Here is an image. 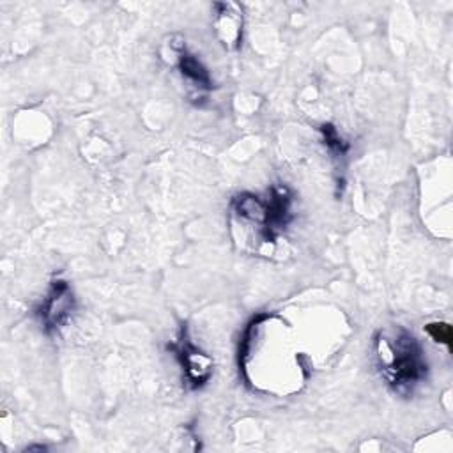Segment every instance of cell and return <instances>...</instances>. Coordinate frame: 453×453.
Wrapping results in <instances>:
<instances>
[{"label":"cell","instance_id":"277c9868","mask_svg":"<svg viewBox=\"0 0 453 453\" xmlns=\"http://www.w3.org/2000/svg\"><path fill=\"white\" fill-rule=\"evenodd\" d=\"M168 350L175 354L189 388L198 389L207 384L212 375V361L193 343L188 327L180 329L179 338L172 345H168Z\"/></svg>","mask_w":453,"mask_h":453},{"label":"cell","instance_id":"3957f363","mask_svg":"<svg viewBox=\"0 0 453 453\" xmlns=\"http://www.w3.org/2000/svg\"><path fill=\"white\" fill-rule=\"evenodd\" d=\"M76 299L65 280H53L46 296L35 308V317L46 334H55L71 320Z\"/></svg>","mask_w":453,"mask_h":453},{"label":"cell","instance_id":"8992f818","mask_svg":"<svg viewBox=\"0 0 453 453\" xmlns=\"http://www.w3.org/2000/svg\"><path fill=\"white\" fill-rule=\"evenodd\" d=\"M216 30L226 48H239L242 37V12L235 4H214Z\"/></svg>","mask_w":453,"mask_h":453},{"label":"cell","instance_id":"52a82bcc","mask_svg":"<svg viewBox=\"0 0 453 453\" xmlns=\"http://www.w3.org/2000/svg\"><path fill=\"white\" fill-rule=\"evenodd\" d=\"M426 333L439 343H444L448 349L451 347V327L446 322H432L426 327Z\"/></svg>","mask_w":453,"mask_h":453},{"label":"cell","instance_id":"6da1fadb","mask_svg":"<svg viewBox=\"0 0 453 453\" xmlns=\"http://www.w3.org/2000/svg\"><path fill=\"white\" fill-rule=\"evenodd\" d=\"M375 352L380 375L388 386L402 395L409 396L428 375V361L421 343L412 333L403 327H396L395 333H379L375 338Z\"/></svg>","mask_w":453,"mask_h":453},{"label":"cell","instance_id":"7a4b0ae2","mask_svg":"<svg viewBox=\"0 0 453 453\" xmlns=\"http://www.w3.org/2000/svg\"><path fill=\"white\" fill-rule=\"evenodd\" d=\"M292 195L285 186H274L265 198L241 193L232 200V211L246 223L258 226L262 242H274L292 219Z\"/></svg>","mask_w":453,"mask_h":453},{"label":"cell","instance_id":"5b68a950","mask_svg":"<svg viewBox=\"0 0 453 453\" xmlns=\"http://www.w3.org/2000/svg\"><path fill=\"white\" fill-rule=\"evenodd\" d=\"M172 48L177 55V69H179L180 76L189 83V87H193L198 92H209L214 87V83H212L209 71L196 58V55L188 51V48L182 41H180V44H172Z\"/></svg>","mask_w":453,"mask_h":453}]
</instances>
